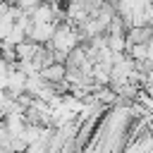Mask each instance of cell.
Returning <instances> with one entry per match:
<instances>
[{"label":"cell","mask_w":153,"mask_h":153,"mask_svg":"<svg viewBox=\"0 0 153 153\" xmlns=\"http://www.w3.org/2000/svg\"><path fill=\"white\" fill-rule=\"evenodd\" d=\"M41 76L48 81V84H60V81H65V76H67V65H48V67H43L41 69Z\"/></svg>","instance_id":"1"},{"label":"cell","mask_w":153,"mask_h":153,"mask_svg":"<svg viewBox=\"0 0 153 153\" xmlns=\"http://www.w3.org/2000/svg\"><path fill=\"white\" fill-rule=\"evenodd\" d=\"M17 7H22L24 12H33L38 5H43V0H14Z\"/></svg>","instance_id":"2"}]
</instances>
